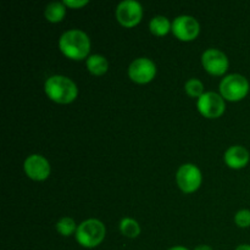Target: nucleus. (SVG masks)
I'll use <instances>...</instances> for the list:
<instances>
[{
  "mask_svg": "<svg viewBox=\"0 0 250 250\" xmlns=\"http://www.w3.org/2000/svg\"><path fill=\"white\" fill-rule=\"evenodd\" d=\"M225 163L234 170L246 167L249 163V151L241 146H231L225 154Z\"/></svg>",
  "mask_w": 250,
  "mask_h": 250,
  "instance_id": "nucleus-12",
  "label": "nucleus"
},
{
  "mask_svg": "<svg viewBox=\"0 0 250 250\" xmlns=\"http://www.w3.org/2000/svg\"><path fill=\"white\" fill-rule=\"evenodd\" d=\"M234 221L238 227L246 229V227L250 226V211L249 210H241L236 214L234 216Z\"/></svg>",
  "mask_w": 250,
  "mask_h": 250,
  "instance_id": "nucleus-19",
  "label": "nucleus"
},
{
  "mask_svg": "<svg viewBox=\"0 0 250 250\" xmlns=\"http://www.w3.org/2000/svg\"><path fill=\"white\" fill-rule=\"evenodd\" d=\"M202 63L205 71L212 76H221L229 68V59L217 49H209L202 56Z\"/></svg>",
  "mask_w": 250,
  "mask_h": 250,
  "instance_id": "nucleus-10",
  "label": "nucleus"
},
{
  "mask_svg": "<svg viewBox=\"0 0 250 250\" xmlns=\"http://www.w3.org/2000/svg\"><path fill=\"white\" fill-rule=\"evenodd\" d=\"M221 97L229 102H239L247 97L249 92V82L242 75H229L222 80L220 84Z\"/></svg>",
  "mask_w": 250,
  "mask_h": 250,
  "instance_id": "nucleus-4",
  "label": "nucleus"
},
{
  "mask_svg": "<svg viewBox=\"0 0 250 250\" xmlns=\"http://www.w3.org/2000/svg\"><path fill=\"white\" fill-rule=\"evenodd\" d=\"M194 250H212V248L209 246H199V247H197Z\"/></svg>",
  "mask_w": 250,
  "mask_h": 250,
  "instance_id": "nucleus-22",
  "label": "nucleus"
},
{
  "mask_svg": "<svg viewBox=\"0 0 250 250\" xmlns=\"http://www.w3.org/2000/svg\"><path fill=\"white\" fill-rule=\"evenodd\" d=\"M143 9L134 0H125L120 2L116 9V19L124 27H134L141 22Z\"/></svg>",
  "mask_w": 250,
  "mask_h": 250,
  "instance_id": "nucleus-7",
  "label": "nucleus"
},
{
  "mask_svg": "<svg viewBox=\"0 0 250 250\" xmlns=\"http://www.w3.org/2000/svg\"><path fill=\"white\" fill-rule=\"evenodd\" d=\"M176 181L182 192L193 193L202 185V173L195 165L186 164L178 168Z\"/></svg>",
  "mask_w": 250,
  "mask_h": 250,
  "instance_id": "nucleus-5",
  "label": "nucleus"
},
{
  "mask_svg": "<svg viewBox=\"0 0 250 250\" xmlns=\"http://www.w3.org/2000/svg\"><path fill=\"white\" fill-rule=\"evenodd\" d=\"M120 229H121L122 234L128 238H136L141 234V227H139L138 222L132 219L122 220L120 224Z\"/></svg>",
  "mask_w": 250,
  "mask_h": 250,
  "instance_id": "nucleus-16",
  "label": "nucleus"
},
{
  "mask_svg": "<svg viewBox=\"0 0 250 250\" xmlns=\"http://www.w3.org/2000/svg\"><path fill=\"white\" fill-rule=\"evenodd\" d=\"M172 33L182 42H190L199 34L200 26L192 16H180L172 22Z\"/></svg>",
  "mask_w": 250,
  "mask_h": 250,
  "instance_id": "nucleus-8",
  "label": "nucleus"
},
{
  "mask_svg": "<svg viewBox=\"0 0 250 250\" xmlns=\"http://www.w3.org/2000/svg\"><path fill=\"white\" fill-rule=\"evenodd\" d=\"M87 68L90 73L95 76H102L109 68L107 60L102 55H92L87 60Z\"/></svg>",
  "mask_w": 250,
  "mask_h": 250,
  "instance_id": "nucleus-13",
  "label": "nucleus"
},
{
  "mask_svg": "<svg viewBox=\"0 0 250 250\" xmlns=\"http://www.w3.org/2000/svg\"><path fill=\"white\" fill-rule=\"evenodd\" d=\"M149 27H150L151 33L155 34V36L163 37L166 36V34L171 31L172 24H170V22H168V20L166 19V17L156 16L151 20Z\"/></svg>",
  "mask_w": 250,
  "mask_h": 250,
  "instance_id": "nucleus-15",
  "label": "nucleus"
},
{
  "mask_svg": "<svg viewBox=\"0 0 250 250\" xmlns=\"http://www.w3.org/2000/svg\"><path fill=\"white\" fill-rule=\"evenodd\" d=\"M24 172L31 180L44 181L50 175V165L44 156L34 154L24 161Z\"/></svg>",
  "mask_w": 250,
  "mask_h": 250,
  "instance_id": "nucleus-11",
  "label": "nucleus"
},
{
  "mask_svg": "<svg viewBox=\"0 0 250 250\" xmlns=\"http://www.w3.org/2000/svg\"><path fill=\"white\" fill-rule=\"evenodd\" d=\"M236 250H250V246L249 244H241L236 248Z\"/></svg>",
  "mask_w": 250,
  "mask_h": 250,
  "instance_id": "nucleus-21",
  "label": "nucleus"
},
{
  "mask_svg": "<svg viewBox=\"0 0 250 250\" xmlns=\"http://www.w3.org/2000/svg\"><path fill=\"white\" fill-rule=\"evenodd\" d=\"M225 109L226 105L224 98L214 92L204 93L198 99V110L208 119H217L224 114Z\"/></svg>",
  "mask_w": 250,
  "mask_h": 250,
  "instance_id": "nucleus-6",
  "label": "nucleus"
},
{
  "mask_svg": "<svg viewBox=\"0 0 250 250\" xmlns=\"http://www.w3.org/2000/svg\"><path fill=\"white\" fill-rule=\"evenodd\" d=\"M105 238V226L95 219L87 220L78 226L76 241L84 248H95Z\"/></svg>",
  "mask_w": 250,
  "mask_h": 250,
  "instance_id": "nucleus-3",
  "label": "nucleus"
},
{
  "mask_svg": "<svg viewBox=\"0 0 250 250\" xmlns=\"http://www.w3.org/2000/svg\"><path fill=\"white\" fill-rule=\"evenodd\" d=\"M44 89L49 99L59 104H70L77 98L78 94L77 85L65 76H53L48 78Z\"/></svg>",
  "mask_w": 250,
  "mask_h": 250,
  "instance_id": "nucleus-2",
  "label": "nucleus"
},
{
  "mask_svg": "<svg viewBox=\"0 0 250 250\" xmlns=\"http://www.w3.org/2000/svg\"><path fill=\"white\" fill-rule=\"evenodd\" d=\"M168 250H188L185 247H173V248H170Z\"/></svg>",
  "mask_w": 250,
  "mask_h": 250,
  "instance_id": "nucleus-23",
  "label": "nucleus"
},
{
  "mask_svg": "<svg viewBox=\"0 0 250 250\" xmlns=\"http://www.w3.org/2000/svg\"><path fill=\"white\" fill-rule=\"evenodd\" d=\"M65 15L66 9L63 2H50L45 9V19L49 22H53V23H58V22L62 21Z\"/></svg>",
  "mask_w": 250,
  "mask_h": 250,
  "instance_id": "nucleus-14",
  "label": "nucleus"
},
{
  "mask_svg": "<svg viewBox=\"0 0 250 250\" xmlns=\"http://www.w3.org/2000/svg\"><path fill=\"white\" fill-rule=\"evenodd\" d=\"M78 227H76V222L73 221L71 217H63L60 221L56 224V229L60 234H62L63 237L72 236L73 233L76 234Z\"/></svg>",
  "mask_w": 250,
  "mask_h": 250,
  "instance_id": "nucleus-17",
  "label": "nucleus"
},
{
  "mask_svg": "<svg viewBox=\"0 0 250 250\" xmlns=\"http://www.w3.org/2000/svg\"><path fill=\"white\" fill-rule=\"evenodd\" d=\"M61 53L72 60H82L87 58L90 50V41L84 32L80 29L67 31L61 36L59 41Z\"/></svg>",
  "mask_w": 250,
  "mask_h": 250,
  "instance_id": "nucleus-1",
  "label": "nucleus"
},
{
  "mask_svg": "<svg viewBox=\"0 0 250 250\" xmlns=\"http://www.w3.org/2000/svg\"><path fill=\"white\" fill-rule=\"evenodd\" d=\"M87 4V0H65L63 1V5H66L68 7H72V9H80V7L84 6Z\"/></svg>",
  "mask_w": 250,
  "mask_h": 250,
  "instance_id": "nucleus-20",
  "label": "nucleus"
},
{
  "mask_svg": "<svg viewBox=\"0 0 250 250\" xmlns=\"http://www.w3.org/2000/svg\"><path fill=\"white\" fill-rule=\"evenodd\" d=\"M128 75L133 82L139 83V84L149 83L156 75L155 63L146 58L137 59L129 66Z\"/></svg>",
  "mask_w": 250,
  "mask_h": 250,
  "instance_id": "nucleus-9",
  "label": "nucleus"
},
{
  "mask_svg": "<svg viewBox=\"0 0 250 250\" xmlns=\"http://www.w3.org/2000/svg\"><path fill=\"white\" fill-rule=\"evenodd\" d=\"M185 89L187 94L192 98H200L204 94V85L199 80H195V78H192L186 83Z\"/></svg>",
  "mask_w": 250,
  "mask_h": 250,
  "instance_id": "nucleus-18",
  "label": "nucleus"
}]
</instances>
